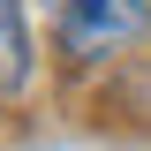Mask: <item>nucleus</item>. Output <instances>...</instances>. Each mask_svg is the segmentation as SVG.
I'll list each match as a JSON object with an SVG mask.
<instances>
[{"instance_id":"f03ea898","label":"nucleus","mask_w":151,"mask_h":151,"mask_svg":"<svg viewBox=\"0 0 151 151\" xmlns=\"http://www.w3.org/2000/svg\"><path fill=\"white\" fill-rule=\"evenodd\" d=\"M30 76V30H23V0H0V98L23 91Z\"/></svg>"},{"instance_id":"f257e3e1","label":"nucleus","mask_w":151,"mask_h":151,"mask_svg":"<svg viewBox=\"0 0 151 151\" xmlns=\"http://www.w3.org/2000/svg\"><path fill=\"white\" fill-rule=\"evenodd\" d=\"M45 30L60 38V53L98 60L151 38V0H45Z\"/></svg>"}]
</instances>
